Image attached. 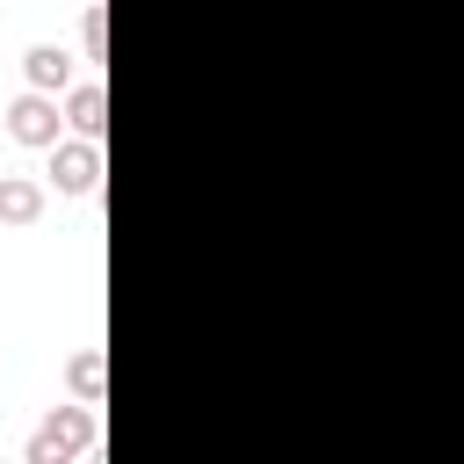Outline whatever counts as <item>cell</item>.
Instances as JSON below:
<instances>
[{"mask_svg": "<svg viewBox=\"0 0 464 464\" xmlns=\"http://www.w3.org/2000/svg\"><path fill=\"white\" fill-rule=\"evenodd\" d=\"M0 123H7V138L29 145V152H58V145H65V102H58V94H14V102L0 109Z\"/></svg>", "mask_w": 464, "mask_h": 464, "instance_id": "1", "label": "cell"}, {"mask_svg": "<svg viewBox=\"0 0 464 464\" xmlns=\"http://www.w3.org/2000/svg\"><path fill=\"white\" fill-rule=\"evenodd\" d=\"M44 188H58V196H94V188H102V145L65 138V145L51 152V167H44Z\"/></svg>", "mask_w": 464, "mask_h": 464, "instance_id": "2", "label": "cell"}, {"mask_svg": "<svg viewBox=\"0 0 464 464\" xmlns=\"http://www.w3.org/2000/svg\"><path fill=\"white\" fill-rule=\"evenodd\" d=\"M22 72H29V94H58V102L80 87V80H72V58H65L58 44H29V51H22Z\"/></svg>", "mask_w": 464, "mask_h": 464, "instance_id": "3", "label": "cell"}, {"mask_svg": "<svg viewBox=\"0 0 464 464\" xmlns=\"http://www.w3.org/2000/svg\"><path fill=\"white\" fill-rule=\"evenodd\" d=\"M65 130L87 138V145H102V130H109V87H102V80H80V87L65 94Z\"/></svg>", "mask_w": 464, "mask_h": 464, "instance_id": "4", "label": "cell"}, {"mask_svg": "<svg viewBox=\"0 0 464 464\" xmlns=\"http://www.w3.org/2000/svg\"><path fill=\"white\" fill-rule=\"evenodd\" d=\"M44 210H51V188L36 174H0V225H22L29 232Z\"/></svg>", "mask_w": 464, "mask_h": 464, "instance_id": "5", "label": "cell"}, {"mask_svg": "<svg viewBox=\"0 0 464 464\" xmlns=\"http://www.w3.org/2000/svg\"><path fill=\"white\" fill-rule=\"evenodd\" d=\"M65 384H72V399H80V406H102V384H109L102 348H80V355L65 362Z\"/></svg>", "mask_w": 464, "mask_h": 464, "instance_id": "6", "label": "cell"}, {"mask_svg": "<svg viewBox=\"0 0 464 464\" xmlns=\"http://www.w3.org/2000/svg\"><path fill=\"white\" fill-rule=\"evenodd\" d=\"M80 36H87V58H102L109 51V7H87L80 14Z\"/></svg>", "mask_w": 464, "mask_h": 464, "instance_id": "7", "label": "cell"}]
</instances>
